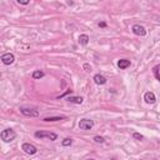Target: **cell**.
<instances>
[{
  "label": "cell",
  "mask_w": 160,
  "mask_h": 160,
  "mask_svg": "<svg viewBox=\"0 0 160 160\" xmlns=\"http://www.w3.org/2000/svg\"><path fill=\"white\" fill-rule=\"evenodd\" d=\"M16 138V134L12 129H5L0 132V139L4 141V142H10L12 141L14 139Z\"/></svg>",
  "instance_id": "cell-1"
},
{
  "label": "cell",
  "mask_w": 160,
  "mask_h": 160,
  "mask_svg": "<svg viewBox=\"0 0 160 160\" xmlns=\"http://www.w3.org/2000/svg\"><path fill=\"white\" fill-rule=\"evenodd\" d=\"M35 138H39V139L46 138V139L54 141V140L58 139V135H56L55 132H50V131H36V132H35Z\"/></svg>",
  "instance_id": "cell-2"
},
{
  "label": "cell",
  "mask_w": 160,
  "mask_h": 160,
  "mask_svg": "<svg viewBox=\"0 0 160 160\" xmlns=\"http://www.w3.org/2000/svg\"><path fill=\"white\" fill-rule=\"evenodd\" d=\"M21 149H22V151H24L25 154H28V155H34V154H36V151H38V149H36L32 144H30V142H24V144L21 145Z\"/></svg>",
  "instance_id": "cell-3"
},
{
  "label": "cell",
  "mask_w": 160,
  "mask_h": 160,
  "mask_svg": "<svg viewBox=\"0 0 160 160\" xmlns=\"http://www.w3.org/2000/svg\"><path fill=\"white\" fill-rule=\"evenodd\" d=\"M92 126H94V122L90 119H81L79 121V128L81 130H90Z\"/></svg>",
  "instance_id": "cell-4"
},
{
  "label": "cell",
  "mask_w": 160,
  "mask_h": 160,
  "mask_svg": "<svg viewBox=\"0 0 160 160\" xmlns=\"http://www.w3.org/2000/svg\"><path fill=\"white\" fill-rule=\"evenodd\" d=\"M1 62L5 64V65H11L14 61H15V56L11 54V52H6V54H2L1 55Z\"/></svg>",
  "instance_id": "cell-5"
},
{
  "label": "cell",
  "mask_w": 160,
  "mask_h": 160,
  "mask_svg": "<svg viewBox=\"0 0 160 160\" xmlns=\"http://www.w3.org/2000/svg\"><path fill=\"white\" fill-rule=\"evenodd\" d=\"M20 112H21L24 116H30V118H36V116H39V111H38V110H34V109L21 108V109H20Z\"/></svg>",
  "instance_id": "cell-6"
},
{
  "label": "cell",
  "mask_w": 160,
  "mask_h": 160,
  "mask_svg": "<svg viewBox=\"0 0 160 160\" xmlns=\"http://www.w3.org/2000/svg\"><path fill=\"white\" fill-rule=\"evenodd\" d=\"M131 30H132V32H134L135 35H139V36H145V35H146V30H145V28L141 26V25H139V24L132 25Z\"/></svg>",
  "instance_id": "cell-7"
},
{
  "label": "cell",
  "mask_w": 160,
  "mask_h": 160,
  "mask_svg": "<svg viewBox=\"0 0 160 160\" xmlns=\"http://www.w3.org/2000/svg\"><path fill=\"white\" fill-rule=\"evenodd\" d=\"M144 100H145L148 104H154V102L156 101L155 94H154V92H151V91H148V92H145V95H144Z\"/></svg>",
  "instance_id": "cell-8"
},
{
  "label": "cell",
  "mask_w": 160,
  "mask_h": 160,
  "mask_svg": "<svg viewBox=\"0 0 160 160\" xmlns=\"http://www.w3.org/2000/svg\"><path fill=\"white\" fill-rule=\"evenodd\" d=\"M94 82L96 85H104V84H106V78L100 74H96V75H94Z\"/></svg>",
  "instance_id": "cell-9"
},
{
  "label": "cell",
  "mask_w": 160,
  "mask_h": 160,
  "mask_svg": "<svg viewBox=\"0 0 160 160\" xmlns=\"http://www.w3.org/2000/svg\"><path fill=\"white\" fill-rule=\"evenodd\" d=\"M118 66H119L121 70H124V69H126V68L130 66V60H128V59H120V60L118 61Z\"/></svg>",
  "instance_id": "cell-10"
},
{
  "label": "cell",
  "mask_w": 160,
  "mask_h": 160,
  "mask_svg": "<svg viewBox=\"0 0 160 160\" xmlns=\"http://www.w3.org/2000/svg\"><path fill=\"white\" fill-rule=\"evenodd\" d=\"M89 40H90V38H89L86 34H81V35L79 36V44H80V45H88Z\"/></svg>",
  "instance_id": "cell-11"
},
{
  "label": "cell",
  "mask_w": 160,
  "mask_h": 160,
  "mask_svg": "<svg viewBox=\"0 0 160 160\" xmlns=\"http://www.w3.org/2000/svg\"><path fill=\"white\" fill-rule=\"evenodd\" d=\"M82 100H84V99H82L81 96H69V98H68V101L75 102V104H81Z\"/></svg>",
  "instance_id": "cell-12"
},
{
  "label": "cell",
  "mask_w": 160,
  "mask_h": 160,
  "mask_svg": "<svg viewBox=\"0 0 160 160\" xmlns=\"http://www.w3.org/2000/svg\"><path fill=\"white\" fill-rule=\"evenodd\" d=\"M64 119H65V116H50V118H45L44 121H60Z\"/></svg>",
  "instance_id": "cell-13"
},
{
  "label": "cell",
  "mask_w": 160,
  "mask_h": 160,
  "mask_svg": "<svg viewBox=\"0 0 160 160\" xmlns=\"http://www.w3.org/2000/svg\"><path fill=\"white\" fill-rule=\"evenodd\" d=\"M44 76V72L41 71V70H35L34 72H32V78L34 79H41Z\"/></svg>",
  "instance_id": "cell-14"
},
{
  "label": "cell",
  "mask_w": 160,
  "mask_h": 160,
  "mask_svg": "<svg viewBox=\"0 0 160 160\" xmlns=\"http://www.w3.org/2000/svg\"><path fill=\"white\" fill-rule=\"evenodd\" d=\"M159 69H160V65H155L152 71H154V75L156 78V80H160V74H159Z\"/></svg>",
  "instance_id": "cell-15"
},
{
  "label": "cell",
  "mask_w": 160,
  "mask_h": 160,
  "mask_svg": "<svg viewBox=\"0 0 160 160\" xmlns=\"http://www.w3.org/2000/svg\"><path fill=\"white\" fill-rule=\"evenodd\" d=\"M71 144H72V139H70V138H65L62 140V146H70Z\"/></svg>",
  "instance_id": "cell-16"
},
{
  "label": "cell",
  "mask_w": 160,
  "mask_h": 160,
  "mask_svg": "<svg viewBox=\"0 0 160 160\" xmlns=\"http://www.w3.org/2000/svg\"><path fill=\"white\" fill-rule=\"evenodd\" d=\"M94 141H95V142H100V144H102L105 140H104L102 136H98V135H96V136H94Z\"/></svg>",
  "instance_id": "cell-17"
},
{
  "label": "cell",
  "mask_w": 160,
  "mask_h": 160,
  "mask_svg": "<svg viewBox=\"0 0 160 160\" xmlns=\"http://www.w3.org/2000/svg\"><path fill=\"white\" fill-rule=\"evenodd\" d=\"M132 136H134L136 140H140V141L144 139V136H142L141 134H139V132H134V134H132Z\"/></svg>",
  "instance_id": "cell-18"
},
{
  "label": "cell",
  "mask_w": 160,
  "mask_h": 160,
  "mask_svg": "<svg viewBox=\"0 0 160 160\" xmlns=\"http://www.w3.org/2000/svg\"><path fill=\"white\" fill-rule=\"evenodd\" d=\"M18 2L21 4V5H28L30 2V0H18Z\"/></svg>",
  "instance_id": "cell-19"
},
{
  "label": "cell",
  "mask_w": 160,
  "mask_h": 160,
  "mask_svg": "<svg viewBox=\"0 0 160 160\" xmlns=\"http://www.w3.org/2000/svg\"><path fill=\"white\" fill-rule=\"evenodd\" d=\"M84 69H85L86 71H90V70H91V66H90L89 64H84Z\"/></svg>",
  "instance_id": "cell-20"
},
{
  "label": "cell",
  "mask_w": 160,
  "mask_h": 160,
  "mask_svg": "<svg viewBox=\"0 0 160 160\" xmlns=\"http://www.w3.org/2000/svg\"><path fill=\"white\" fill-rule=\"evenodd\" d=\"M99 26H100V28H105V26H106V22L101 21V22H99Z\"/></svg>",
  "instance_id": "cell-21"
}]
</instances>
